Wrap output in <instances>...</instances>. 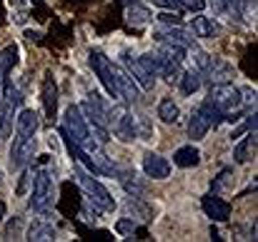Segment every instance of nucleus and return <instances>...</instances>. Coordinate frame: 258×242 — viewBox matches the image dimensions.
I'll list each match as a JSON object with an SVG mask.
<instances>
[{
    "mask_svg": "<svg viewBox=\"0 0 258 242\" xmlns=\"http://www.w3.org/2000/svg\"><path fill=\"white\" fill-rule=\"evenodd\" d=\"M208 102L218 110L221 117L228 120H238V115L243 112L241 87H236L233 82H213L208 90Z\"/></svg>",
    "mask_w": 258,
    "mask_h": 242,
    "instance_id": "f257e3e1",
    "label": "nucleus"
},
{
    "mask_svg": "<svg viewBox=\"0 0 258 242\" xmlns=\"http://www.w3.org/2000/svg\"><path fill=\"white\" fill-rule=\"evenodd\" d=\"M73 172H76L78 185L83 187V192H86L88 197H90V200H93V202H95L100 210H115V200L110 197L108 187H105L100 180H95L90 170H86L81 162H73Z\"/></svg>",
    "mask_w": 258,
    "mask_h": 242,
    "instance_id": "f03ea898",
    "label": "nucleus"
},
{
    "mask_svg": "<svg viewBox=\"0 0 258 242\" xmlns=\"http://www.w3.org/2000/svg\"><path fill=\"white\" fill-rule=\"evenodd\" d=\"M196 70L206 75L211 82H231L233 78V65L226 63L223 58L208 55L203 50H196Z\"/></svg>",
    "mask_w": 258,
    "mask_h": 242,
    "instance_id": "7ed1b4c3",
    "label": "nucleus"
},
{
    "mask_svg": "<svg viewBox=\"0 0 258 242\" xmlns=\"http://www.w3.org/2000/svg\"><path fill=\"white\" fill-rule=\"evenodd\" d=\"M125 70L141 90H153L156 82V55L146 53L141 58H125Z\"/></svg>",
    "mask_w": 258,
    "mask_h": 242,
    "instance_id": "20e7f679",
    "label": "nucleus"
},
{
    "mask_svg": "<svg viewBox=\"0 0 258 242\" xmlns=\"http://www.w3.org/2000/svg\"><path fill=\"white\" fill-rule=\"evenodd\" d=\"M53 195H55V182H53L50 170H45V167L35 170V177H33V192H30V210L43 212V210L53 202Z\"/></svg>",
    "mask_w": 258,
    "mask_h": 242,
    "instance_id": "39448f33",
    "label": "nucleus"
},
{
    "mask_svg": "<svg viewBox=\"0 0 258 242\" xmlns=\"http://www.w3.org/2000/svg\"><path fill=\"white\" fill-rule=\"evenodd\" d=\"M108 125L113 128V135L120 140V143H133L138 135H136V123H133V115L125 105H115V107H108Z\"/></svg>",
    "mask_w": 258,
    "mask_h": 242,
    "instance_id": "423d86ee",
    "label": "nucleus"
},
{
    "mask_svg": "<svg viewBox=\"0 0 258 242\" xmlns=\"http://www.w3.org/2000/svg\"><path fill=\"white\" fill-rule=\"evenodd\" d=\"M218 120H223V117L218 115V110H216L208 100L201 102L198 110L190 115V123H188V138H190V140H203L206 133H208V128H211V125H218Z\"/></svg>",
    "mask_w": 258,
    "mask_h": 242,
    "instance_id": "0eeeda50",
    "label": "nucleus"
},
{
    "mask_svg": "<svg viewBox=\"0 0 258 242\" xmlns=\"http://www.w3.org/2000/svg\"><path fill=\"white\" fill-rule=\"evenodd\" d=\"M63 133H66L78 148H83L88 143L90 130H88V123H86V117H83V112H81L78 105H68V107H66V112H63Z\"/></svg>",
    "mask_w": 258,
    "mask_h": 242,
    "instance_id": "6e6552de",
    "label": "nucleus"
},
{
    "mask_svg": "<svg viewBox=\"0 0 258 242\" xmlns=\"http://www.w3.org/2000/svg\"><path fill=\"white\" fill-rule=\"evenodd\" d=\"M90 68L95 70L98 80L103 82V87L108 90V95L113 100H118V87H115V75H113V63L100 53V50H93L90 53Z\"/></svg>",
    "mask_w": 258,
    "mask_h": 242,
    "instance_id": "1a4fd4ad",
    "label": "nucleus"
},
{
    "mask_svg": "<svg viewBox=\"0 0 258 242\" xmlns=\"http://www.w3.org/2000/svg\"><path fill=\"white\" fill-rule=\"evenodd\" d=\"M81 112L90 128H108V105L100 100V95L90 92L81 105Z\"/></svg>",
    "mask_w": 258,
    "mask_h": 242,
    "instance_id": "9d476101",
    "label": "nucleus"
},
{
    "mask_svg": "<svg viewBox=\"0 0 258 242\" xmlns=\"http://www.w3.org/2000/svg\"><path fill=\"white\" fill-rule=\"evenodd\" d=\"M35 148H38V138L35 135H30V138H15L13 140V148H10V165L15 170L25 167L28 162L33 160Z\"/></svg>",
    "mask_w": 258,
    "mask_h": 242,
    "instance_id": "9b49d317",
    "label": "nucleus"
},
{
    "mask_svg": "<svg viewBox=\"0 0 258 242\" xmlns=\"http://www.w3.org/2000/svg\"><path fill=\"white\" fill-rule=\"evenodd\" d=\"M113 75H115V87H118V97H123L128 105H136L141 100V87L136 85V80L128 75L125 68L113 63Z\"/></svg>",
    "mask_w": 258,
    "mask_h": 242,
    "instance_id": "f8f14e48",
    "label": "nucleus"
},
{
    "mask_svg": "<svg viewBox=\"0 0 258 242\" xmlns=\"http://www.w3.org/2000/svg\"><path fill=\"white\" fill-rule=\"evenodd\" d=\"M156 40L158 43H175L180 48H196V35L183 30L180 25H163L161 30H156Z\"/></svg>",
    "mask_w": 258,
    "mask_h": 242,
    "instance_id": "ddd939ff",
    "label": "nucleus"
},
{
    "mask_svg": "<svg viewBox=\"0 0 258 242\" xmlns=\"http://www.w3.org/2000/svg\"><path fill=\"white\" fill-rule=\"evenodd\" d=\"M213 8V15L228 23H241L243 20V3L246 0H208Z\"/></svg>",
    "mask_w": 258,
    "mask_h": 242,
    "instance_id": "4468645a",
    "label": "nucleus"
},
{
    "mask_svg": "<svg viewBox=\"0 0 258 242\" xmlns=\"http://www.w3.org/2000/svg\"><path fill=\"white\" fill-rule=\"evenodd\" d=\"M201 207H203V212H206L213 222H226V220L231 217V205H228L226 200L216 197V195H206V197L201 200Z\"/></svg>",
    "mask_w": 258,
    "mask_h": 242,
    "instance_id": "2eb2a0df",
    "label": "nucleus"
},
{
    "mask_svg": "<svg viewBox=\"0 0 258 242\" xmlns=\"http://www.w3.org/2000/svg\"><path fill=\"white\" fill-rule=\"evenodd\" d=\"M143 172L148 177H153V180H166L171 175V162L166 160L163 155H158V153H148L143 158Z\"/></svg>",
    "mask_w": 258,
    "mask_h": 242,
    "instance_id": "dca6fc26",
    "label": "nucleus"
},
{
    "mask_svg": "<svg viewBox=\"0 0 258 242\" xmlns=\"http://www.w3.org/2000/svg\"><path fill=\"white\" fill-rule=\"evenodd\" d=\"M38 125H40L38 112L20 110V115L15 117V138H30V135H35L38 133Z\"/></svg>",
    "mask_w": 258,
    "mask_h": 242,
    "instance_id": "f3484780",
    "label": "nucleus"
},
{
    "mask_svg": "<svg viewBox=\"0 0 258 242\" xmlns=\"http://www.w3.org/2000/svg\"><path fill=\"white\" fill-rule=\"evenodd\" d=\"M43 110H45V115H48L50 120H53L55 112H58V85H55L50 73H48L45 80H43Z\"/></svg>",
    "mask_w": 258,
    "mask_h": 242,
    "instance_id": "a211bd4d",
    "label": "nucleus"
},
{
    "mask_svg": "<svg viewBox=\"0 0 258 242\" xmlns=\"http://www.w3.org/2000/svg\"><path fill=\"white\" fill-rule=\"evenodd\" d=\"M180 73H183V68H180L178 60H168V58H163V55L156 53V75L166 78L168 82H178Z\"/></svg>",
    "mask_w": 258,
    "mask_h": 242,
    "instance_id": "6ab92c4d",
    "label": "nucleus"
},
{
    "mask_svg": "<svg viewBox=\"0 0 258 242\" xmlns=\"http://www.w3.org/2000/svg\"><path fill=\"white\" fill-rule=\"evenodd\" d=\"M193 35L196 38H216L218 35V23L208 15H196L193 18Z\"/></svg>",
    "mask_w": 258,
    "mask_h": 242,
    "instance_id": "aec40b11",
    "label": "nucleus"
},
{
    "mask_svg": "<svg viewBox=\"0 0 258 242\" xmlns=\"http://www.w3.org/2000/svg\"><path fill=\"white\" fill-rule=\"evenodd\" d=\"M198 162H201V150L196 145H183L173 155V165H178V167H196Z\"/></svg>",
    "mask_w": 258,
    "mask_h": 242,
    "instance_id": "412c9836",
    "label": "nucleus"
},
{
    "mask_svg": "<svg viewBox=\"0 0 258 242\" xmlns=\"http://www.w3.org/2000/svg\"><path fill=\"white\" fill-rule=\"evenodd\" d=\"M125 18H128V23H131V25L141 28V25H148L153 15H151V10H148L146 5H141V3L136 0V3H131V5H128V10H125Z\"/></svg>",
    "mask_w": 258,
    "mask_h": 242,
    "instance_id": "4be33fe9",
    "label": "nucleus"
},
{
    "mask_svg": "<svg viewBox=\"0 0 258 242\" xmlns=\"http://www.w3.org/2000/svg\"><path fill=\"white\" fill-rule=\"evenodd\" d=\"M115 172L120 175V185L125 187V192H128L131 197H141V195H143L146 187H143V182L136 177L133 170H115Z\"/></svg>",
    "mask_w": 258,
    "mask_h": 242,
    "instance_id": "5701e85b",
    "label": "nucleus"
},
{
    "mask_svg": "<svg viewBox=\"0 0 258 242\" xmlns=\"http://www.w3.org/2000/svg\"><path fill=\"white\" fill-rule=\"evenodd\" d=\"M28 240H33V242L55 240V227H53L50 222L38 220V222H33V225H30V230H28Z\"/></svg>",
    "mask_w": 258,
    "mask_h": 242,
    "instance_id": "b1692460",
    "label": "nucleus"
},
{
    "mask_svg": "<svg viewBox=\"0 0 258 242\" xmlns=\"http://www.w3.org/2000/svg\"><path fill=\"white\" fill-rule=\"evenodd\" d=\"M251 148H256V130H251L246 138H241V143H236V148H233V158H236V162L251 160Z\"/></svg>",
    "mask_w": 258,
    "mask_h": 242,
    "instance_id": "393cba45",
    "label": "nucleus"
},
{
    "mask_svg": "<svg viewBox=\"0 0 258 242\" xmlns=\"http://www.w3.org/2000/svg\"><path fill=\"white\" fill-rule=\"evenodd\" d=\"M180 90L185 92V95H193V92H198L201 90V82H203V75L198 73V70H188V73H180Z\"/></svg>",
    "mask_w": 258,
    "mask_h": 242,
    "instance_id": "a878e982",
    "label": "nucleus"
},
{
    "mask_svg": "<svg viewBox=\"0 0 258 242\" xmlns=\"http://www.w3.org/2000/svg\"><path fill=\"white\" fill-rule=\"evenodd\" d=\"M158 117H161L163 123H178L180 110H178V105L173 102L171 97H163V100H161V105H158Z\"/></svg>",
    "mask_w": 258,
    "mask_h": 242,
    "instance_id": "bb28decb",
    "label": "nucleus"
},
{
    "mask_svg": "<svg viewBox=\"0 0 258 242\" xmlns=\"http://www.w3.org/2000/svg\"><path fill=\"white\" fill-rule=\"evenodd\" d=\"M158 55H163V58H168V60L183 63V60H185V48H180V45H175V43H161Z\"/></svg>",
    "mask_w": 258,
    "mask_h": 242,
    "instance_id": "cd10ccee",
    "label": "nucleus"
},
{
    "mask_svg": "<svg viewBox=\"0 0 258 242\" xmlns=\"http://www.w3.org/2000/svg\"><path fill=\"white\" fill-rule=\"evenodd\" d=\"M206 8V0H175V10H188V13H201Z\"/></svg>",
    "mask_w": 258,
    "mask_h": 242,
    "instance_id": "c85d7f7f",
    "label": "nucleus"
},
{
    "mask_svg": "<svg viewBox=\"0 0 258 242\" xmlns=\"http://www.w3.org/2000/svg\"><path fill=\"white\" fill-rule=\"evenodd\" d=\"M98 215H100V212H98V205H95L90 197H86V200H83V217H86L88 222H98Z\"/></svg>",
    "mask_w": 258,
    "mask_h": 242,
    "instance_id": "c756f323",
    "label": "nucleus"
},
{
    "mask_svg": "<svg viewBox=\"0 0 258 242\" xmlns=\"http://www.w3.org/2000/svg\"><path fill=\"white\" fill-rule=\"evenodd\" d=\"M156 20L158 23H163V25H180V15L178 13H161V15H156Z\"/></svg>",
    "mask_w": 258,
    "mask_h": 242,
    "instance_id": "7c9ffc66",
    "label": "nucleus"
},
{
    "mask_svg": "<svg viewBox=\"0 0 258 242\" xmlns=\"http://www.w3.org/2000/svg\"><path fill=\"white\" fill-rule=\"evenodd\" d=\"M133 230H136L133 217H131V220H120V222H118V232H120V235H128V232H133Z\"/></svg>",
    "mask_w": 258,
    "mask_h": 242,
    "instance_id": "2f4dec72",
    "label": "nucleus"
},
{
    "mask_svg": "<svg viewBox=\"0 0 258 242\" xmlns=\"http://www.w3.org/2000/svg\"><path fill=\"white\" fill-rule=\"evenodd\" d=\"M153 5H158L163 10H175V0H153Z\"/></svg>",
    "mask_w": 258,
    "mask_h": 242,
    "instance_id": "473e14b6",
    "label": "nucleus"
},
{
    "mask_svg": "<svg viewBox=\"0 0 258 242\" xmlns=\"http://www.w3.org/2000/svg\"><path fill=\"white\" fill-rule=\"evenodd\" d=\"M5 217V205H3V200H0V220Z\"/></svg>",
    "mask_w": 258,
    "mask_h": 242,
    "instance_id": "72a5a7b5",
    "label": "nucleus"
}]
</instances>
